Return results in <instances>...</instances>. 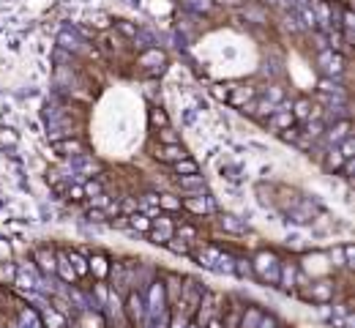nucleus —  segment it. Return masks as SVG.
Returning <instances> with one entry per match:
<instances>
[{
    "label": "nucleus",
    "mask_w": 355,
    "mask_h": 328,
    "mask_svg": "<svg viewBox=\"0 0 355 328\" xmlns=\"http://www.w3.org/2000/svg\"><path fill=\"white\" fill-rule=\"evenodd\" d=\"M251 271H254V276H259L263 282L276 285V282H279L281 263H279V257H276L273 252H259L254 257V263H251Z\"/></svg>",
    "instance_id": "obj_1"
},
{
    "label": "nucleus",
    "mask_w": 355,
    "mask_h": 328,
    "mask_svg": "<svg viewBox=\"0 0 355 328\" xmlns=\"http://www.w3.org/2000/svg\"><path fill=\"white\" fill-rule=\"evenodd\" d=\"M139 66H145L148 71H153V74H161V71L167 69V55H164L159 47H148V50H142V55H139Z\"/></svg>",
    "instance_id": "obj_2"
},
{
    "label": "nucleus",
    "mask_w": 355,
    "mask_h": 328,
    "mask_svg": "<svg viewBox=\"0 0 355 328\" xmlns=\"http://www.w3.org/2000/svg\"><path fill=\"white\" fill-rule=\"evenodd\" d=\"M320 66L328 77H339L344 71V55L342 52H334V50H320Z\"/></svg>",
    "instance_id": "obj_3"
},
{
    "label": "nucleus",
    "mask_w": 355,
    "mask_h": 328,
    "mask_svg": "<svg viewBox=\"0 0 355 328\" xmlns=\"http://www.w3.org/2000/svg\"><path fill=\"white\" fill-rule=\"evenodd\" d=\"M350 129H352V126H350V118H347V121H336V123L325 132V142H328L330 148H336L342 140L352 137V132H350Z\"/></svg>",
    "instance_id": "obj_4"
},
{
    "label": "nucleus",
    "mask_w": 355,
    "mask_h": 328,
    "mask_svg": "<svg viewBox=\"0 0 355 328\" xmlns=\"http://www.w3.org/2000/svg\"><path fill=\"white\" fill-rule=\"evenodd\" d=\"M126 309H129V315L134 323H142L145 320V298H142L139 290L129 293V298H126Z\"/></svg>",
    "instance_id": "obj_5"
},
{
    "label": "nucleus",
    "mask_w": 355,
    "mask_h": 328,
    "mask_svg": "<svg viewBox=\"0 0 355 328\" xmlns=\"http://www.w3.org/2000/svg\"><path fill=\"white\" fill-rule=\"evenodd\" d=\"M164 301H167V295H164V285L153 282L151 285V298L145 301V307L151 309L153 315H161V312H164Z\"/></svg>",
    "instance_id": "obj_6"
},
{
    "label": "nucleus",
    "mask_w": 355,
    "mask_h": 328,
    "mask_svg": "<svg viewBox=\"0 0 355 328\" xmlns=\"http://www.w3.org/2000/svg\"><path fill=\"white\" fill-rule=\"evenodd\" d=\"M55 271L60 274L63 282H68V285H74V282H77V274H74V268L68 266L66 252H55Z\"/></svg>",
    "instance_id": "obj_7"
},
{
    "label": "nucleus",
    "mask_w": 355,
    "mask_h": 328,
    "mask_svg": "<svg viewBox=\"0 0 355 328\" xmlns=\"http://www.w3.org/2000/svg\"><path fill=\"white\" fill-rule=\"evenodd\" d=\"M268 126L276 132H284V129H290V126H295V118L290 110H279V113H273V115H268Z\"/></svg>",
    "instance_id": "obj_8"
},
{
    "label": "nucleus",
    "mask_w": 355,
    "mask_h": 328,
    "mask_svg": "<svg viewBox=\"0 0 355 328\" xmlns=\"http://www.w3.org/2000/svg\"><path fill=\"white\" fill-rule=\"evenodd\" d=\"M180 208H188L192 213H208L213 203L208 197H186V200H180Z\"/></svg>",
    "instance_id": "obj_9"
},
{
    "label": "nucleus",
    "mask_w": 355,
    "mask_h": 328,
    "mask_svg": "<svg viewBox=\"0 0 355 328\" xmlns=\"http://www.w3.org/2000/svg\"><path fill=\"white\" fill-rule=\"evenodd\" d=\"M156 156H159L161 162L175 164V162H180V159H186V150L180 148V145H161L159 150H156Z\"/></svg>",
    "instance_id": "obj_10"
},
{
    "label": "nucleus",
    "mask_w": 355,
    "mask_h": 328,
    "mask_svg": "<svg viewBox=\"0 0 355 328\" xmlns=\"http://www.w3.org/2000/svg\"><path fill=\"white\" fill-rule=\"evenodd\" d=\"M88 271H93L96 279H104L109 274V260L104 254H93V257H88Z\"/></svg>",
    "instance_id": "obj_11"
},
{
    "label": "nucleus",
    "mask_w": 355,
    "mask_h": 328,
    "mask_svg": "<svg viewBox=\"0 0 355 328\" xmlns=\"http://www.w3.org/2000/svg\"><path fill=\"white\" fill-rule=\"evenodd\" d=\"M312 110H314V104L309 99H298L295 104H290V113H293L295 121H309L312 118Z\"/></svg>",
    "instance_id": "obj_12"
},
{
    "label": "nucleus",
    "mask_w": 355,
    "mask_h": 328,
    "mask_svg": "<svg viewBox=\"0 0 355 328\" xmlns=\"http://www.w3.org/2000/svg\"><path fill=\"white\" fill-rule=\"evenodd\" d=\"M309 295H312V298L317 301V303H328L330 298H334V285H330L328 279H325V282H317V285L312 287Z\"/></svg>",
    "instance_id": "obj_13"
},
{
    "label": "nucleus",
    "mask_w": 355,
    "mask_h": 328,
    "mask_svg": "<svg viewBox=\"0 0 355 328\" xmlns=\"http://www.w3.org/2000/svg\"><path fill=\"white\" fill-rule=\"evenodd\" d=\"M295 276H298V268L293 266V263H290V266H281V271H279V285L281 290H293L295 287Z\"/></svg>",
    "instance_id": "obj_14"
},
{
    "label": "nucleus",
    "mask_w": 355,
    "mask_h": 328,
    "mask_svg": "<svg viewBox=\"0 0 355 328\" xmlns=\"http://www.w3.org/2000/svg\"><path fill=\"white\" fill-rule=\"evenodd\" d=\"M66 257H68V266L74 268L77 279H80V276H88V274H90V271H88V257H82L80 252H66Z\"/></svg>",
    "instance_id": "obj_15"
},
{
    "label": "nucleus",
    "mask_w": 355,
    "mask_h": 328,
    "mask_svg": "<svg viewBox=\"0 0 355 328\" xmlns=\"http://www.w3.org/2000/svg\"><path fill=\"white\" fill-rule=\"evenodd\" d=\"M129 227H131V230H137V233H151V230H153V222L137 211V213H131V216H129Z\"/></svg>",
    "instance_id": "obj_16"
},
{
    "label": "nucleus",
    "mask_w": 355,
    "mask_h": 328,
    "mask_svg": "<svg viewBox=\"0 0 355 328\" xmlns=\"http://www.w3.org/2000/svg\"><path fill=\"white\" fill-rule=\"evenodd\" d=\"M153 227H156V233H159V235L164 238V241H170V238H172V233H175V227H172V222H170L164 213H159V216L153 219Z\"/></svg>",
    "instance_id": "obj_17"
},
{
    "label": "nucleus",
    "mask_w": 355,
    "mask_h": 328,
    "mask_svg": "<svg viewBox=\"0 0 355 328\" xmlns=\"http://www.w3.org/2000/svg\"><path fill=\"white\" fill-rule=\"evenodd\" d=\"M55 148H58L63 156H82V154H85V148H82L80 140H63V142H58Z\"/></svg>",
    "instance_id": "obj_18"
},
{
    "label": "nucleus",
    "mask_w": 355,
    "mask_h": 328,
    "mask_svg": "<svg viewBox=\"0 0 355 328\" xmlns=\"http://www.w3.org/2000/svg\"><path fill=\"white\" fill-rule=\"evenodd\" d=\"M36 263L41 266V271L52 274L55 271V252L52 249H36Z\"/></svg>",
    "instance_id": "obj_19"
},
{
    "label": "nucleus",
    "mask_w": 355,
    "mask_h": 328,
    "mask_svg": "<svg viewBox=\"0 0 355 328\" xmlns=\"http://www.w3.org/2000/svg\"><path fill=\"white\" fill-rule=\"evenodd\" d=\"M175 167V172H178V178H183V175H200V167H197V162L194 159H180V162H175L172 164Z\"/></svg>",
    "instance_id": "obj_20"
},
{
    "label": "nucleus",
    "mask_w": 355,
    "mask_h": 328,
    "mask_svg": "<svg viewBox=\"0 0 355 328\" xmlns=\"http://www.w3.org/2000/svg\"><path fill=\"white\" fill-rule=\"evenodd\" d=\"M317 88H320V93H325V96H342L344 93L342 85H339V79H334V77H322L317 82Z\"/></svg>",
    "instance_id": "obj_21"
},
{
    "label": "nucleus",
    "mask_w": 355,
    "mask_h": 328,
    "mask_svg": "<svg viewBox=\"0 0 355 328\" xmlns=\"http://www.w3.org/2000/svg\"><path fill=\"white\" fill-rule=\"evenodd\" d=\"M219 225H222V230H227V233H243V230H246V225H243L238 216H232V213H224Z\"/></svg>",
    "instance_id": "obj_22"
},
{
    "label": "nucleus",
    "mask_w": 355,
    "mask_h": 328,
    "mask_svg": "<svg viewBox=\"0 0 355 328\" xmlns=\"http://www.w3.org/2000/svg\"><path fill=\"white\" fill-rule=\"evenodd\" d=\"M183 3V9L194 11V14H208L213 11V0H180Z\"/></svg>",
    "instance_id": "obj_23"
},
{
    "label": "nucleus",
    "mask_w": 355,
    "mask_h": 328,
    "mask_svg": "<svg viewBox=\"0 0 355 328\" xmlns=\"http://www.w3.org/2000/svg\"><path fill=\"white\" fill-rule=\"evenodd\" d=\"M342 164H344V159H342V154H339V148H330L328 156H325V170L328 172H339Z\"/></svg>",
    "instance_id": "obj_24"
},
{
    "label": "nucleus",
    "mask_w": 355,
    "mask_h": 328,
    "mask_svg": "<svg viewBox=\"0 0 355 328\" xmlns=\"http://www.w3.org/2000/svg\"><path fill=\"white\" fill-rule=\"evenodd\" d=\"M303 132V137L306 140H320L322 137V134H325V126H322V121H309V123H306V129H301Z\"/></svg>",
    "instance_id": "obj_25"
},
{
    "label": "nucleus",
    "mask_w": 355,
    "mask_h": 328,
    "mask_svg": "<svg viewBox=\"0 0 355 328\" xmlns=\"http://www.w3.org/2000/svg\"><path fill=\"white\" fill-rule=\"evenodd\" d=\"M159 211H167V213L180 211V197H175V194H159Z\"/></svg>",
    "instance_id": "obj_26"
},
{
    "label": "nucleus",
    "mask_w": 355,
    "mask_h": 328,
    "mask_svg": "<svg viewBox=\"0 0 355 328\" xmlns=\"http://www.w3.org/2000/svg\"><path fill=\"white\" fill-rule=\"evenodd\" d=\"M251 96H254V91H251V88H246V91H243V88H235V93H230V101L232 107H243V104H246V99H251Z\"/></svg>",
    "instance_id": "obj_27"
},
{
    "label": "nucleus",
    "mask_w": 355,
    "mask_h": 328,
    "mask_svg": "<svg viewBox=\"0 0 355 328\" xmlns=\"http://www.w3.org/2000/svg\"><path fill=\"white\" fill-rule=\"evenodd\" d=\"M213 271H224V274H232V271H235V260H232L227 252H222V254L216 257V263H213Z\"/></svg>",
    "instance_id": "obj_28"
},
{
    "label": "nucleus",
    "mask_w": 355,
    "mask_h": 328,
    "mask_svg": "<svg viewBox=\"0 0 355 328\" xmlns=\"http://www.w3.org/2000/svg\"><path fill=\"white\" fill-rule=\"evenodd\" d=\"M58 44L63 47V50H71V52L80 50V38H77L74 33H68V30H63V33L58 36Z\"/></svg>",
    "instance_id": "obj_29"
},
{
    "label": "nucleus",
    "mask_w": 355,
    "mask_h": 328,
    "mask_svg": "<svg viewBox=\"0 0 355 328\" xmlns=\"http://www.w3.org/2000/svg\"><path fill=\"white\" fill-rule=\"evenodd\" d=\"M178 181H180V186L188 189V191H192V189H205V178H202V175H183V178H178Z\"/></svg>",
    "instance_id": "obj_30"
},
{
    "label": "nucleus",
    "mask_w": 355,
    "mask_h": 328,
    "mask_svg": "<svg viewBox=\"0 0 355 328\" xmlns=\"http://www.w3.org/2000/svg\"><path fill=\"white\" fill-rule=\"evenodd\" d=\"M82 191H85V197L90 200V197L104 194V186H101V181H93V178H90V181H85V183H82Z\"/></svg>",
    "instance_id": "obj_31"
},
{
    "label": "nucleus",
    "mask_w": 355,
    "mask_h": 328,
    "mask_svg": "<svg viewBox=\"0 0 355 328\" xmlns=\"http://www.w3.org/2000/svg\"><path fill=\"white\" fill-rule=\"evenodd\" d=\"M17 266H11V263H0V282H14V279H17Z\"/></svg>",
    "instance_id": "obj_32"
},
{
    "label": "nucleus",
    "mask_w": 355,
    "mask_h": 328,
    "mask_svg": "<svg viewBox=\"0 0 355 328\" xmlns=\"http://www.w3.org/2000/svg\"><path fill=\"white\" fill-rule=\"evenodd\" d=\"M339 154H342L344 162H350V159L355 156V140H352V137H347V140L339 142Z\"/></svg>",
    "instance_id": "obj_33"
},
{
    "label": "nucleus",
    "mask_w": 355,
    "mask_h": 328,
    "mask_svg": "<svg viewBox=\"0 0 355 328\" xmlns=\"http://www.w3.org/2000/svg\"><path fill=\"white\" fill-rule=\"evenodd\" d=\"M259 317H263V315H259V309H254V307L246 309V312H243V328H257Z\"/></svg>",
    "instance_id": "obj_34"
},
{
    "label": "nucleus",
    "mask_w": 355,
    "mask_h": 328,
    "mask_svg": "<svg viewBox=\"0 0 355 328\" xmlns=\"http://www.w3.org/2000/svg\"><path fill=\"white\" fill-rule=\"evenodd\" d=\"M115 28L121 30L126 38H134V36H137V30H139L137 25H134V22H126V19H117V22H115Z\"/></svg>",
    "instance_id": "obj_35"
},
{
    "label": "nucleus",
    "mask_w": 355,
    "mask_h": 328,
    "mask_svg": "<svg viewBox=\"0 0 355 328\" xmlns=\"http://www.w3.org/2000/svg\"><path fill=\"white\" fill-rule=\"evenodd\" d=\"M175 233H178V241H183V244H188V241H194V238H197V230L192 225H180Z\"/></svg>",
    "instance_id": "obj_36"
},
{
    "label": "nucleus",
    "mask_w": 355,
    "mask_h": 328,
    "mask_svg": "<svg viewBox=\"0 0 355 328\" xmlns=\"http://www.w3.org/2000/svg\"><path fill=\"white\" fill-rule=\"evenodd\" d=\"M265 101H271L273 107H276V104H279V101H284V91H281L279 85H271V88H268V91H265Z\"/></svg>",
    "instance_id": "obj_37"
},
{
    "label": "nucleus",
    "mask_w": 355,
    "mask_h": 328,
    "mask_svg": "<svg viewBox=\"0 0 355 328\" xmlns=\"http://www.w3.org/2000/svg\"><path fill=\"white\" fill-rule=\"evenodd\" d=\"M151 123H153V126H161V129H164V126H170V118H167V113H164V110L156 107V110H151Z\"/></svg>",
    "instance_id": "obj_38"
},
{
    "label": "nucleus",
    "mask_w": 355,
    "mask_h": 328,
    "mask_svg": "<svg viewBox=\"0 0 355 328\" xmlns=\"http://www.w3.org/2000/svg\"><path fill=\"white\" fill-rule=\"evenodd\" d=\"M232 274H238V276H254V271H251V263H246V260H235V271Z\"/></svg>",
    "instance_id": "obj_39"
},
{
    "label": "nucleus",
    "mask_w": 355,
    "mask_h": 328,
    "mask_svg": "<svg viewBox=\"0 0 355 328\" xmlns=\"http://www.w3.org/2000/svg\"><path fill=\"white\" fill-rule=\"evenodd\" d=\"M281 134V140L284 142H298V140H301V129H298V126H290V129H284V132H279Z\"/></svg>",
    "instance_id": "obj_40"
},
{
    "label": "nucleus",
    "mask_w": 355,
    "mask_h": 328,
    "mask_svg": "<svg viewBox=\"0 0 355 328\" xmlns=\"http://www.w3.org/2000/svg\"><path fill=\"white\" fill-rule=\"evenodd\" d=\"M342 28H344V33H352V28H355V17H352V9H350V6H344Z\"/></svg>",
    "instance_id": "obj_41"
},
{
    "label": "nucleus",
    "mask_w": 355,
    "mask_h": 328,
    "mask_svg": "<svg viewBox=\"0 0 355 328\" xmlns=\"http://www.w3.org/2000/svg\"><path fill=\"white\" fill-rule=\"evenodd\" d=\"M159 137H161V142L164 145H178V134L170 129V126H164V129L159 132Z\"/></svg>",
    "instance_id": "obj_42"
},
{
    "label": "nucleus",
    "mask_w": 355,
    "mask_h": 328,
    "mask_svg": "<svg viewBox=\"0 0 355 328\" xmlns=\"http://www.w3.org/2000/svg\"><path fill=\"white\" fill-rule=\"evenodd\" d=\"M117 211H123V216H131V213H137V211H139V205H137V203H134V200H131V197H126V200H123V203H121V205H117Z\"/></svg>",
    "instance_id": "obj_43"
},
{
    "label": "nucleus",
    "mask_w": 355,
    "mask_h": 328,
    "mask_svg": "<svg viewBox=\"0 0 355 328\" xmlns=\"http://www.w3.org/2000/svg\"><path fill=\"white\" fill-rule=\"evenodd\" d=\"M342 254H344V266L352 268V266H355V246H352V244H344V246H342Z\"/></svg>",
    "instance_id": "obj_44"
},
{
    "label": "nucleus",
    "mask_w": 355,
    "mask_h": 328,
    "mask_svg": "<svg viewBox=\"0 0 355 328\" xmlns=\"http://www.w3.org/2000/svg\"><path fill=\"white\" fill-rule=\"evenodd\" d=\"M68 200H74V203H80V200H85V191H82V183H74V186L66 189Z\"/></svg>",
    "instance_id": "obj_45"
},
{
    "label": "nucleus",
    "mask_w": 355,
    "mask_h": 328,
    "mask_svg": "<svg viewBox=\"0 0 355 328\" xmlns=\"http://www.w3.org/2000/svg\"><path fill=\"white\" fill-rule=\"evenodd\" d=\"M82 328H101V315H82Z\"/></svg>",
    "instance_id": "obj_46"
},
{
    "label": "nucleus",
    "mask_w": 355,
    "mask_h": 328,
    "mask_svg": "<svg viewBox=\"0 0 355 328\" xmlns=\"http://www.w3.org/2000/svg\"><path fill=\"white\" fill-rule=\"evenodd\" d=\"M164 246H167L170 252H175V254H188V244H183V241H172V238H170Z\"/></svg>",
    "instance_id": "obj_47"
},
{
    "label": "nucleus",
    "mask_w": 355,
    "mask_h": 328,
    "mask_svg": "<svg viewBox=\"0 0 355 328\" xmlns=\"http://www.w3.org/2000/svg\"><path fill=\"white\" fill-rule=\"evenodd\" d=\"M230 91H232V88H227V85H213V88H210V93L216 96L219 101H227V99H230Z\"/></svg>",
    "instance_id": "obj_48"
},
{
    "label": "nucleus",
    "mask_w": 355,
    "mask_h": 328,
    "mask_svg": "<svg viewBox=\"0 0 355 328\" xmlns=\"http://www.w3.org/2000/svg\"><path fill=\"white\" fill-rule=\"evenodd\" d=\"M90 25L96 30H107L109 28V17H107V14H96V17L90 19Z\"/></svg>",
    "instance_id": "obj_49"
},
{
    "label": "nucleus",
    "mask_w": 355,
    "mask_h": 328,
    "mask_svg": "<svg viewBox=\"0 0 355 328\" xmlns=\"http://www.w3.org/2000/svg\"><path fill=\"white\" fill-rule=\"evenodd\" d=\"M88 222H93V225H101V222H107V213L99 211V208H90V211H88Z\"/></svg>",
    "instance_id": "obj_50"
},
{
    "label": "nucleus",
    "mask_w": 355,
    "mask_h": 328,
    "mask_svg": "<svg viewBox=\"0 0 355 328\" xmlns=\"http://www.w3.org/2000/svg\"><path fill=\"white\" fill-rule=\"evenodd\" d=\"M11 260V244L6 238H0V263H9Z\"/></svg>",
    "instance_id": "obj_51"
},
{
    "label": "nucleus",
    "mask_w": 355,
    "mask_h": 328,
    "mask_svg": "<svg viewBox=\"0 0 355 328\" xmlns=\"http://www.w3.org/2000/svg\"><path fill=\"white\" fill-rule=\"evenodd\" d=\"M109 227H117V230H126L129 227V216H115L112 222H109Z\"/></svg>",
    "instance_id": "obj_52"
},
{
    "label": "nucleus",
    "mask_w": 355,
    "mask_h": 328,
    "mask_svg": "<svg viewBox=\"0 0 355 328\" xmlns=\"http://www.w3.org/2000/svg\"><path fill=\"white\" fill-rule=\"evenodd\" d=\"M96 295H99V303H101V307H104V303H107V298H109L107 287H104V285H96Z\"/></svg>",
    "instance_id": "obj_53"
},
{
    "label": "nucleus",
    "mask_w": 355,
    "mask_h": 328,
    "mask_svg": "<svg viewBox=\"0 0 355 328\" xmlns=\"http://www.w3.org/2000/svg\"><path fill=\"white\" fill-rule=\"evenodd\" d=\"M257 328H279V323H276L273 317H259V323H257Z\"/></svg>",
    "instance_id": "obj_54"
},
{
    "label": "nucleus",
    "mask_w": 355,
    "mask_h": 328,
    "mask_svg": "<svg viewBox=\"0 0 355 328\" xmlns=\"http://www.w3.org/2000/svg\"><path fill=\"white\" fill-rule=\"evenodd\" d=\"M281 3V0H279ZM312 0H284V6H295V9H301V6H309Z\"/></svg>",
    "instance_id": "obj_55"
},
{
    "label": "nucleus",
    "mask_w": 355,
    "mask_h": 328,
    "mask_svg": "<svg viewBox=\"0 0 355 328\" xmlns=\"http://www.w3.org/2000/svg\"><path fill=\"white\" fill-rule=\"evenodd\" d=\"M208 328H222V325H219V320H210V325Z\"/></svg>",
    "instance_id": "obj_56"
},
{
    "label": "nucleus",
    "mask_w": 355,
    "mask_h": 328,
    "mask_svg": "<svg viewBox=\"0 0 355 328\" xmlns=\"http://www.w3.org/2000/svg\"><path fill=\"white\" fill-rule=\"evenodd\" d=\"M172 328H183V323H180V320H175V323H172Z\"/></svg>",
    "instance_id": "obj_57"
},
{
    "label": "nucleus",
    "mask_w": 355,
    "mask_h": 328,
    "mask_svg": "<svg viewBox=\"0 0 355 328\" xmlns=\"http://www.w3.org/2000/svg\"><path fill=\"white\" fill-rule=\"evenodd\" d=\"M188 328H197V325H188Z\"/></svg>",
    "instance_id": "obj_58"
}]
</instances>
